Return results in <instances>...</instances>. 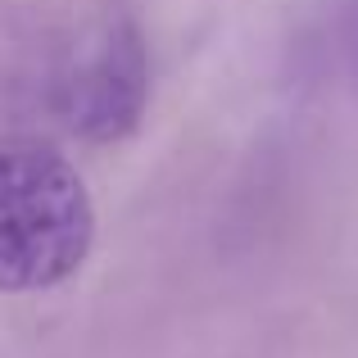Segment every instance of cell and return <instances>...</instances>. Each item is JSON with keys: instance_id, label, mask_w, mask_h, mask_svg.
Instances as JSON below:
<instances>
[{"instance_id": "6da1fadb", "label": "cell", "mask_w": 358, "mask_h": 358, "mask_svg": "<svg viewBox=\"0 0 358 358\" xmlns=\"http://www.w3.org/2000/svg\"><path fill=\"white\" fill-rule=\"evenodd\" d=\"M96 245L82 173L45 141H0V295L64 286Z\"/></svg>"}, {"instance_id": "7a4b0ae2", "label": "cell", "mask_w": 358, "mask_h": 358, "mask_svg": "<svg viewBox=\"0 0 358 358\" xmlns=\"http://www.w3.org/2000/svg\"><path fill=\"white\" fill-rule=\"evenodd\" d=\"M150 96V55L141 23L109 5L73 36L55 73V109L91 145H114L141 127Z\"/></svg>"}]
</instances>
